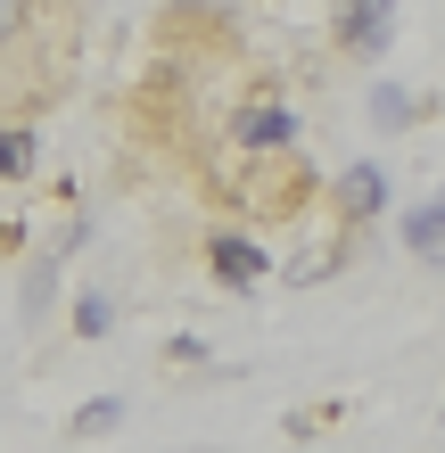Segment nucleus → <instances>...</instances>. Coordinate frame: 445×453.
I'll use <instances>...</instances> for the list:
<instances>
[{
  "label": "nucleus",
  "instance_id": "8",
  "mask_svg": "<svg viewBox=\"0 0 445 453\" xmlns=\"http://www.w3.org/2000/svg\"><path fill=\"white\" fill-rule=\"evenodd\" d=\"M116 420H124V404H116V395H99V404H83V429H116Z\"/></svg>",
  "mask_w": 445,
  "mask_h": 453
},
{
  "label": "nucleus",
  "instance_id": "6",
  "mask_svg": "<svg viewBox=\"0 0 445 453\" xmlns=\"http://www.w3.org/2000/svg\"><path fill=\"white\" fill-rule=\"evenodd\" d=\"M25 165H34V141H25V132H0V181L25 173Z\"/></svg>",
  "mask_w": 445,
  "mask_h": 453
},
{
  "label": "nucleus",
  "instance_id": "2",
  "mask_svg": "<svg viewBox=\"0 0 445 453\" xmlns=\"http://www.w3.org/2000/svg\"><path fill=\"white\" fill-rule=\"evenodd\" d=\"M404 248L421 256V264H437V273H445V190H437L429 206H412V223H404Z\"/></svg>",
  "mask_w": 445,
  "mask_h": 453
},
{
  "label": "nucleus",
  "instance_id": "9",
  "mask_svg": "<svg viewBox=\"0 0 445 453\" xmlns=\"http://www.w3.org/2000/svg\"><path fill=\"white\" fill-rule=\"evenodd\" d=\"M17 17H25V0H0V42L17 34Z\"/></svg>",
  "mask_w": 445,
  "mask_h": 453
},
{
  "label": "nucleus",
  "instance_id": "5",
  "mask_svg": "<svg viewBox=\"0 0 445 453\" xmlns=\"http://www.w3.org/2000/svg\"><path fill=\"white\" fill-rule=\"evenodd\" d=\"M338 198H347V215H355V223H363V215H380V198H387L380 165H355V173H347V190H338Z\"/></svg>",
  "mask_w": 445,
  "mask_h": 453
},
{
  "label": "nucleus",
  "instance_id": "4",
  "mask_svg": "<svg viewBox=\"0 0 445 453\" xmlns=\"http://www.w3.org/2000/svg\"><path fill=\"white\" fill-rule=\"evenodd\" d=\"M231 132H240V149H289L297 141V116L289 108H248Z\"/></svg>",
  "mask_w": 445,
  "mask_h": 453
},
{
  "label": "nucleus",
  "instance_id": "7",
  "mask_svg": "<svg viewBox=\"0 0 445 453\" xmlns=\"http://www.w3.org/2000/svg\"><path fill=\"white\" fill-rule=\"evenodd\" d=\"M372 116H380V132H404L412 108H404V91H380V99H372Z\"/></svg>",
  "mask_w": 445,
  "mask_h": 453
},
{
  "label": "nucleus",
  "instance_id": "3",
  "mask_svg": "<svg viewBox=\"0 0 445 453\" xmlns=\"http://www.w3.org/2000/svg\"><path fill=\"white\" fill-rule=\"evenodd\" d=\"M206 264H215V280H231V288L265 280V248H256V239H215V248H206Z\"/></svg>",
  "mask_w": 445,
  "mask_h": 453
},
{
  "label": "nucleus",
  "instance_id": "1",
  "mask_svg": "<svg viewBox=\"0 0 445 453\" xmlns=\"http://www.w3.org/2000/svg\"><path fill=\"white\" fill-rule=\"evenodd\" d=\"M338 42H347L355 58H380V50H387V0H347V17H338Z\"/></svg>",
  "mask_w": 445,
  "mask_h": 453
}]
</instances>
